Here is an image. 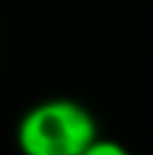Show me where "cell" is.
I'll return each mask as SVG.
<instances>
[{"mask_svg":"<svg viewBox=\"0 0 153 155\" xmlns=\"http://www.w3.org/2000/svg\"><path fill=\"white\" fill-rule=\"evenodd\" d=\"M84 155H127V150L112 140H94L84 150Z\"/></svg>","mask_w":153,"mask_h":155,"instance_id":"2","label":"cell"},{"mask_svg":"<svg viewBox=\"0 0 153 155\" xmlns=\"http://www.w3.org/2000/svg\"><path fill=\"white\" fill-rule=\"evenodd\" d=\"M94 140V120L89 112L66 99L33 107L18 125L23 155H84Z\"/></svg>","mask_w":153,"mask_h":155,"instance_id":"1","label":"cell"}]
</instances>
